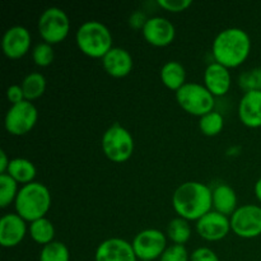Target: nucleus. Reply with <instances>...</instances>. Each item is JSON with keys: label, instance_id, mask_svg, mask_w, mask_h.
<instances>
[{"label": "nucleus", "instance_id": "nucleus-27", "mask_svg": "<svg viewBox=\"0 0 261 261\" xmlns=\"http://www.w3.org/2000/svg\"><path fill=\"white\" fill-rule=\"evenodd\" d=\"M224 126V119L222 114L217 111H212L209 114L204 115L200 117L199 121V127H200L201 133L208 137H214L218 135L222 132Z\"/></svg>", "mask_w": 261, "mask_h": 261}, {"label": "nucleus", "instance_id": "nucleus-15", "mask_svg": "<svg viewBox=\"0 0 261 261\" xmlns=\"http://www.w3.org/2000/svg\"><path fill=\"white\" fill-rule=\"evenodd\" d=\"M27 233L25 221L17 213L4 214L0 219V245L3 247H15Z\"/></svg>", "mask_w": 261, "mask_h": 261}, {"label": "nucleus", "instance_id": "nucleus-29", "mask_svg": "<svg viewBox=\"0 0 261 261\" xmlns=\"http://www.w3.org/2000/svg\"><path fill=\"white\" fill-rule=\"evenodd\" d=\"M32 58L36 65L48 66L54 60L53 46L47 42H40L32 50Z\"/></svg>", "mask_w": 261, "mask_h": 261}, {"label": "nucleus", "instance_id": "nucleus-8", "mask_svg": "<svg viewBox=\"0 0 261 261\" xmlns=\"http://www.w3.org/2000/svg\"><path fill=\"white\" fill-rule=\"evenodd\" d=\"M37 119L38 111L36 106L31 101L24 99L19 103L10 106L5 114L4 125L9 134L20 137L33 129Z\"/></svg>", "mask_w": 261, "mask_h": 261}, {"label": "nucleus", "instance_id": "nucleus-6", "mask_svg": "<svg viewBox=\"0 0 261 261\" xmlns=\"http://www.w3.org/2000/svg\"><path fill=\"white\" fill-rule=\"evenodd\" d=\"M176 99L181 109L194 116L201 117L214 111V96L203 84L185 83L176 92Z\"/></svg>", "mask_w": 261, "mask_h": 261}, {"label": "nucleus", "instance_id": "nucleus-4", "mask_svg": "<svg viewBox=\"0 0 261 261\" xmlns=\"http://www.w3.org/2000/svg\"><path fill=\"white\" fill-rule=\"evenodd\" d=\"M79 50L91 58H103L112 48L111 31L98 20L82 23L75 35Z\"/></svg>", "mask_w": 261, "mask_h": 261}, {"label": "nucleus", "instance_id": "nucleus-21", "mask_svg": "<svg viewBox=\"0 0 261 261\" xmlns=\"http://www.w3.org/2000/svg\"><path fill=\"white\" fill-rule=\"evenodd\" d=\"M36 167L30 160L25 158H13L9 162L7 173L12 176L17 182L30 184L33 182V178L36 177Z\"/></svg>", "mask_w": 261, "mask_h": 261}, {"label": "nucleus", "instance_id": "nucleus-25", "mask_svg": "<svg viewBox=\"0 0 261 261\" xmlns=\"http://www.w3.org/2000/svg\"><path fill=\"white\" fill-rule=\"evenodd\" d=\"M40 261H70V252L65 244L53 241L42 247Z\"/></svg>", "mask_w": 261, "mask_h": 261}, {"label": "nucleus", "instance_id": "nucleus-9", "mask_svg": "<svg viewBox=\"0 0 261 261\" xmlns=\"http://www.w3.org/2000/svg\"><path fill=\"white\" fill-rule=\"evenodd\" d=\"M132 245L140 261H154L167 249V239L160 229L148 228L135 234Z\"/></svg>", "mask_w": 261, "mask_h": 261}, {"label": "nucleus", "instance_id": "nucleus-28", "mask_svg": "<svg viewBox=\"0 0 261 261\" xmlns=\"http://www.w3.org/2000/svg\"><path fill=\"white\" fill-rule=\"evenodd\" d=\"M239 84L245 92L261 91V68H252L241 73Z\"/></svg>", "mask_w": 261, "mask_h": 261}, {"label": "nucleus", "instance_id": "nucleus-34", "mask_svg": "<svg viewBox=\"0 0 261 261\" xmlns=\"http://www.w3.org/2000/svg\"><path fill=\"white\" fill-rule=\"evenodd\" d=\"M10 160H8V155L5 153V150H0V175L3 173H7L8 167H9Z\"/></svg>", "mask_w": 261, "mask_h": 261}, {"label": "nucleus", "instance_id": "nucleus-7", "mask_svg": "<svg viewBox=\"0 0 261 261\" xmlns=\"http://www.w3.org/2000/svg\"><path fill=\"white\" fill-rule=\"evenodd\" d=\"M70 30V20L65 10L59 7H50L41 13L38 18V32L43 42L50 45L64 41Z\"/></svg>", "mask_w": 261, "mask_h": 261}, {"label": "nucleus", "instance_id": "nucleus-10", "mask_svg": "<svg viewBox=\"0 0 261 261\" xmlns=\"http://www.w3.org/2000/svg\"><path fill=\"white\" fill-rule=\"evenodd\" d=\"M229 222L234 234L241 239H255L261 234V206L245 204L234 211Z\"/></svg>", "mask_w": 261, "mask_h": 261}, {"label": "nucleus", "instance_id": "nucleus-14", "mask_svg": "<svg viewBox=\"0 0 261 261\" xmlns=\"http://www.w3.org/2000/svg\"><path fill=\"white\" fill-rule=\"evenodd\" d=\"M96 261H137L133 245L122 239H109L98 245L94 255Z\"/></svg>", "mask_w": 261, "mask_h": 261}, {"label": "nucleus", "instance_id": "nucleus-12", "mask_svg": "<svg viewBox=\"0 0 261 261\" xmlns=\"http://www.w3.org/2000/svg\"><path fill=\"white\" fill-rule=\"evenodd\" d=\"M145 41L153 46H167L175 40L176 28L171 20L165 17L148 18L142 28Z\"/></svg>", "mask_w": 261, "mask_h": 261}, {"label": "nucleus", "instance_id": "nucleus-32", "mask_svg": "<svg viewBox=\"0 0 261 261\" xmlns=\"http://www.w3.org/2000/svg\"><path fill=\"white\" fill-rule=\"evenodd\" d=\"M190 261H219V257L209 247H199L191 252Z\"/></svg>", "mask_w": 261, "mask_h": 261}, {"label": "nucleus", "instance_id": "nucleus-1", "mask_svg": "<svg viewBox=\"0 0 261 261\" xmlns=\"http://www.w3.org/2000/svg\"><path fill=\"white\" fill-rule=\"evenodd\" d=\"M172 205L181 218L198 222L213 208V190L198 181H188L175 190Z\"/></svg>", "mask_w": 261, "mask_h": 261}, {"label": "nucleus", "instance_id": "nucleus-5", "mask_svg": "<svg viewBox=\"0 0 261 261\" xmlns=\"http://www.w3.org/2000/svg\"><path fill=\"white\" fill-rule=\"evenodd\" d=\"M102 150L110 161L126 162L134 152V139L129 130L119 122L111 125L102 135Z\"/></svg>", "mask_w": 261, "mask_h": 261}, {"label": "nucleus", "instance_id": "nucleus-2", "mask_svg": "<svg viewBox=\"0 0 261 261\" xmlns=\"http://www.w3.org/2000/svg\"><path fill=\"white\" fill-rule=\"evenodd\" d=\"M251 40L246 31L239 27L226 28L216 36L212 53L217 63L226 68L241 65L250 55Z\"/></svg>", "mask_w": 261, "mask_h": 261}, {"label": "nucleus", "instance_id": "nucleus-17", "mask_svg": "<svg viewBox=\"0 0 261 261\" xmlns=\"http://www.w3.org/2000/svg\"><path fill=\"white\" fill-rule=\"evenodd\" d=\"M102 65L107 74L114 78H122L133 70V56L127 50L122 47H112L102 58Z\"/></svg>", "mask_w": 261, "mask_h": 261}, {"label": "nucleus", "instance_id": "nucleus-18", "mask_svg": "<svg viewBox=\"0 0 261 261\" xmlns=\"http://www.w3.org/2000/svg\"><path fill=\"white\" fill-rule=\"evenodd\" d=\"M239 116L246 126H261V91L245 92L239 103Z\"/></svg>", "mask_w": 261, "mask_h": 261}, {"label": "nucleus", "instance_id": "nucleus-35", "mask_svg": "<svg viewBox=\"0 0 261 261\" xmlns=\"http://www.w3.org/2000/svg\"><path fill=\"white\" fill-rule=\"evenodd\" d=\"M255 195H256L257 200L261 203V177L257 180V182L255 184Z\"/></svg>", "mask_w": 261, "mask_h": 261}, {"label": "nucleus", "instance_id": "nucleus-20", "mask_svg": "<svg viewBox=\"0 0 261 261\" xmlns=\"http://www.w3.org/2000/svg\"><path fill=\"white\" fill-rule=\"evenodd\" d=\"M186 70L178 61H167L161 69V81L167 88L177 92L185 84Z\"/></svg>", "mask_w": 261, "mask_h": 261}, {"label": "nucleus", "instance_id": "nucleus-33", "mask_svg": "<svg viewBox=\"0 0 261 261\" xmlns=\"http://www.w3.org/2000/svg\"><path fill=\"white\" fill-rule=\"evenodd\" d=\"M7 98L12 105H17L19 102L24 101L25 97L23 93V89L19 84H12L7 89Z\"/></svg>", "mask_w": 261, "mask_h": 261}, {"label": "nucleus", "instance_id": "nucleus-30", "mask_svg": "<svg viewBox=\"0 0 261 261\" xmlns=\"http://www.w3.org/2000/svg\"><path fill=\"white\" fill-rule=\"evenodd\" d=\"M160 261H190V255L184 245L173 244L165 250Z\"/></svg>", "mask_w": 261, "mask_h": 261}, {"label": "nucleus", "instance_id": "nucleus-13", "mask_svg": "<svg viewBox=\"0 0 261 261\" xmlns=\"http://www.w3.org/2000/svg\"><path fill=\"white\" fill-rule=\"evenodd\" d=\"M31 33L23 25H13L5 31L2 40V48L9 59H19L28 53L31 47Z\"/></svg>", "mask_w": 261, "mask_h": 261}, {"label": "nucleus", "instance_id": "nucleus-22", "mask_svg": "<svg viewBox=\"0 0 261 261\" xmlns=\"http://www.w3.org/2000/svg\"><path fill=\"white\" fill-rule=\"evenodd\" d=\"M20 87L23 89V93L27 101L38 98L43 94L46 89V79L41 73L33 71V73L27 74L24 79L20 83Z\"/></svg>", "mask_w": 261, "mask_h": 261}, {"label": "nucleus", "instance_id": "nucleus-31", "mask_svg": "<svg viewBox=\"0 0 261 261\" xmlns=\"http://www.w3.org/2000/svg\"><path fill=\"white\" fill-rule=\"evenodd\" d=\"M158 4L168 12L178 13L188 9L193 4V2L191 0H158Z\"/></svg>", "mask_w": 261, "mask_h": 261}, {"label": "nucleus", "instance_id": "nucleus-26", "mask_svg": "<svg viewBox=\"0 0 261 261\" xmlns=\"http://www.w3.org/2000/svg\"><path fill=\"white\" fill-rule=\"evenodd\" d=\"M18 182L8 173L0 175V206L7 208L18 195Z\"/></svg>", "mask_w": 261, "mask_h": 261}, {"label": "nucleus", "instance_id": "nucleus-3", "mask_svg": "<svg viewBox=\"0 0 261 261\" xmlns=\"http://www.w3.org/2000/svg\"><path fill=\"white\" fill-rule=\"evenodd\" d=\"M15 212L24 221H37L45 218L51 206V194L47 186L41 182L25 184L18 191L14 201Z\"/></svg>", "mask_w": 261, "mask_h": 261}, {"label": "nucleus", "instance_id": "nucleus-19", "mask_svg": "<svg viewBox=\"0 0 261 261\" xmlns=\"http://www.w3.org/2000/svg\"><path fill=\"white\" fill-rule=\"evenodd\" d=\"M213 208L224 216H232L237 209L236 191L227 184L216 186L213 190Z\"/></svg>", "mask_w": 261, "mask_h": 261}, {"label": "nucleus", "instance_id": "nucleus-23", "mask_svg": "<svg viewBox=\"0 0 261 261\" xmlns=\"http://www.w3.org/2000/svg\"><path fill=\"white\" fill-rule=\"evenodd\" d=\"M30 234L33 241L45 246V245L54 241L55 228H54V224L51 223V221H48L47 218H41L31 222Z\"/></svg>", "mask_w": 261, "mask_h": 261}, {"label": "nucleus", "instance_id": "nucleus-16", "mask_svg": "<svg viewBox=\"0 0 261 261\" xmlns=\"http://www.w3.org/2000/svg\"><path fill=\"white\" fill-rule=\"evenodd\" d=\"M204 86L214 97L224 96L231 88V74L222 64L211 63L204 71Z\"/></svg>", "mask_w": 261, "mask_h": 261}, {"label": "nucleus", "instance_id": "nucleus-11", "mask_svg": "<svg viewBox=\"0 0 261 261\" xmlns=\"http://www.w3.org/2000/svg\"><path fill=\"white\" fill-rule=\"evenodd\" d=\"M231 231V222L224 214L211 211L196 222V232L206 241L223 240Z\"/></svg>", "mask_w": 261, "mask_h": 261}, {"label": "nucleus", "instance_id": "nucleus-24", "mask_svg": "<svg viewBox=\"0 0 261 261\" xmlns=\"http://www.w3.org/2000/svg\"><path fill=\"white\" fill-rule=\"evenodd\" d=\"M167 236L175 245H185L191 236L190 224L181 217L173 218L167 226Z\"/></svg>", "mask_w": 261, "mask_h": 261}]
</instances>
